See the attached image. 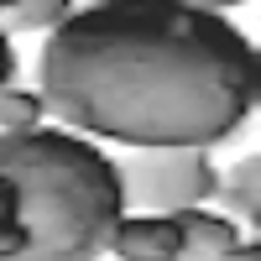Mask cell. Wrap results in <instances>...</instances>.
Wrapping results in <instances>:
<instances>
[{
    "label": "cell",
    "instance_id": "obj_8",
    "mask_svg": "<svg viewBox=\"0 0 261 261\" xmlns=\"http://www.w3.org/2000/svg\"><path fill=\"white\" fill-rule=\"evenodd\" d=\"M42 115H47V105H42L37 89H27V84L0 89V130H32V125H42Z\"/></svg>",
    "mask_w": 261,
    "mask_h": 261
},
{
    "label": "cell",
    "instance_id": "obj_1",
    "mask_svg": "<svg viewBox=\"0 0 261 261\" xmlns=\"http://www.w3.org/2000/svg\"><path fill=\"white\" fill-rule=\"evenodd\" d=\"M37 94L73 136L209 151L251 120L261 73L251 37L214 6L99 0L42 37Z\"/></svg>",
    "mask_w": 261,
    "mask_h": 261
},
{
    "label": "cell",
    "instance_id": "obj_10",
    "mask_svg": "<svg viewBox=\"0 0 261 261\" xmlns=\"http://www.w3.org/2000/svg\"><path fill=\"white\" fill-rule=\"evenodd\" d=\"M6 84H16V42L0 32V89H6Z\"/></svg>",
    "mask_w": 261,
    "mask_h": 261
},
{
    "label": "cell",
    "instance_id": "obj_3",
    "mask_svg": "<svg viewBox=\"0 0 261 261\" xmlns=\"http://www.w3.org/2000/svg\"><path fill=\"white\" fill-rule=\"evenodd\" d=\"M115 178H120V204L125 214H178V209H204L214 199L220 167L214 151L204 146H162V151H120Z\"/></svg>",
    "mask_w": 261,
    "mask_h": 261
},
{
    "label": "cell",
    "instance_id": "obj_2",
    "mask_svg": "<svg viewBox=\"0 0 261 261\" xmlns=\"http://www.w3.org/2000/svg\"><path fill=\"white\" fill-rule=\"evenodd\" d=\"M0 178L16 188L27 230L16 261H99L125 214L110 151L63 125L0 130Z\"/></svg>",
    "mask_w": 261,
    "mask_h": 261
},
{
    "label": "cell",
    "instance_id": "obj_11",
    "mask_svg": "<svg viewBox=\"0 0 261 261\" xmlns=\"http://www.w3.org/2000/svg\"><path fill=\"white\" fill-rule=\"evenodd\" d=\"M230 261H261V241H256V235H246V241H241V251H235Z\"/></svg>",
    "mask_w": 261,
    "mask_h": 261
},
{
    "label": "cell",
    "instance_id": "obj_5",
    "mask_svg": "<svg viewBox=\"0 0 261 261\" xmlns=\"http://www.w3.org/2000/svg\"><path fill=\"white\" fill-rule=\"evenodd\" d=\"M105 256L115 261H178V225L172 214H120Z\"/></svg>",
    "mask_w": 261,
    "mask_h": 261
},
{
    "label": "cell",
    "instance_id": "obj_6",
    "mask_svg": "<svg viewBox=\"0 0 261 261\" xmlns=\"http://www.w3.org/2000/svg\"><path fill=\"white\" fill-rule=\"evenodd\" d=\"M214 204H220V214H230L246 235H256V225H261V162H256V151H246V157H235L230 167H220Z\"/></svg>",
    "mask_w": 261,
    "mask_h": 261
},
{
    "label": "cell",
    "instance_id": "obj_7",
    "mask_svg": "<svg viewBox=\"0 0 261 261\" xmlns=\"http://www.w3.org/2000/svg\"><path fill=\"white\" fill-rule=\"evenodd\" d=\"M68 0H27V6H0V32H53L68 21Z\"/></svg>",
    "mask_w": 261,
    "mask_h": 261
},
{
    "label": "cell",
    "instance_id": "obj_4",
    "mask_svg": "<svg viewBox=\"0 0 261 261\" xmlns=\"http://www.w3.org/2000/svg\"><path fill=\"white\" fill-rule=\"evenodd\" d=\"M172 225H178V261H230L246 241V230L209 204L204 209H178Z\"/></svg>",
    "mask_w": 261,
    "mask_h": 261
},
{
    "label": "cell",
    "instance_id": "obj_9",
    "mask_svg": "<svg viewBox=\"0 0 261 261\" xmlns=\"http://www.w3.org/2000/svg\"><path fill=\"white\" fill-rule=\"evenodd\" d=\"M27 251V230H21V204H16V188L0 178V261H16Z\"/></svg>",
    "mask_w": 261,
    "mask_h": 261
}]
</instances>
